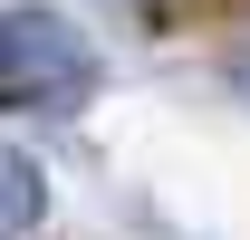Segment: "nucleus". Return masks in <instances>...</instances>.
Segmentation results:
<instances>
[{"label": "nucleus", "mask_w": 250, "mask_h": 240, "mask_svg": "<svg viewBox=\"0 0 250 240\" xmlns=\"http://www.w3.org/2000/svg\"><path fill=\"white\" fill-rule=\"evenodd\" d=\"M231 87H241V96H250V48H241V58H231Z\"/></svg>", "instance_id": "3"}, {"label": "nucleus", "mask_w": 250, "mask_h": 240, "mask_svg": "<svg viewBox=\"0 0 250 240\" xmlns=\"http://www.w3.org/2000/svg\"><path fill=\"white\" fill-rule=\"evenodd\" d=\"M96 39L58 10H0V106L20 116H77L96 96Z\"/></svg>", "instance_id": "1"}, {"label": "nucleus", "mask_w": 250, "mask_h": 240, "mask_svg": "<svg viewBox=\"0 0 250 240\" xmlns=\"http://www.w3.org/2000/svg\"><path fill=\"white\" fill-rule=\"evenodd\" d=\"M39 211H48V182H39V163H29V154L0 135V240H10V231H29Z\"/></svg>", "instance_id": "2"}]
</instances>
